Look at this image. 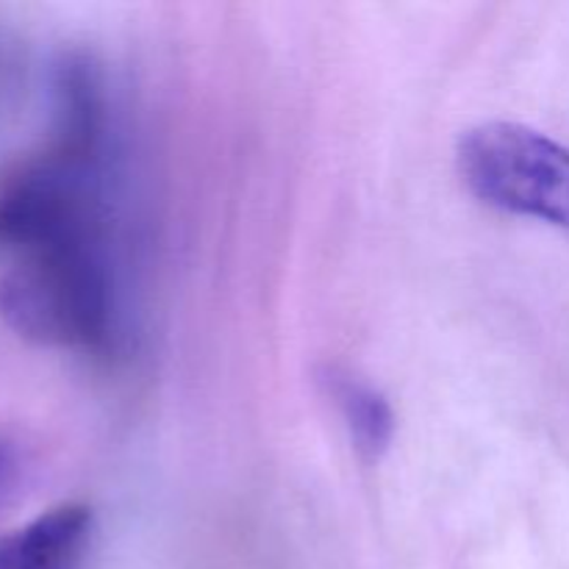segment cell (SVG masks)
Returning <instances> with one entry per match:
<instances>
[{
  "label": "cell",
  "mask_w": 569,
  "mask_h": 569,
  "mask_svg": "<svg viewBox=\"0 0 569 569\" xmlns=\"http://www.w3.org/2000/svg\"><path fill=\"white\" fill-rule=\"evenodd\" d=\"M0 317L37 345L103 353L114 339V278L103 242L14 259L0 278Z\"/></svg>",
  "instance_id": "6da1fadb"
},
{
  "label": "cell",
  "mask_w": 569,
  "mask_h": 569,
  "mask_svg": "<svg viewBox=\"0 0 569 569\" xmlns=\"http://www.w3.org/2000/svg\"><path fill=\"white\" fill-rule=\"evenodd\" d=\"M103 153L48 137L0 167V250L14 259L61 244L106 242Z\"/></svg>",
  "instance_id": "7a4b0ae2"
},
{
  "label": "cell",
  "mask_w": 569,
  "mask_h": 569,
  "mask_svg": "<svg viewBox=\"0 0 569 569\" xmlns=\"http://www.w3.org/2000/svg\"><path fill=\"white\" fill-rule=\"evenodd\" d=\"M467 189L500 211L569 228V150L520 122H483L459 142Z\"/></svg>",
  "instance_id": "3957f363"
},
{
  "label": "cell",
  "mask_w": 569,
  "mask_h": 569,
  "mask_svg": "<svg viewBox=\"0 0 569 569\" xmlns=\"http://www.w3.org/2000/svg\"><path fill=\"white\" fill-rule=\"evenodd\" d=\"M94 515L61 503L0 537V569H83L92 550Z\"/></svg>",
  "instance_id": "277c9868"
},
{
  "label": "cell",
  "mask_w": 569,
  "mask_h": 569,
  "mask_svg": "<svg viewBox=\"0 0 569 569\" xmlns=\"http://www.w3.org/2000/svg\"><path fill=\"white\" fill-rule=\"evenodd\" d=\"M320 383L337 406L356 450L370 461L381 459L392 448L395 428H398L387 395L345 367H326L320 372Z\"/></svg>",
  "instance_id": "5b68a950"
},
{
  "label": "cell",
  "mask_w": 569,
  "mask_h": 569,
  "mask_svg": "<svg viewBox=\"0 0 569 569\" xmlns=\"http://www.w3.org/2000/svg\"><path fill=\"white\" fill-rule=\"evenodd\" d=\"M26 81V50L20 37L0 22V120L17 103Z\"/></svg>",
  "instance_id": "8992f818"
},
{
  "label": "cell",
  "mask_w": 569,
  "mask_h": 569,
  "mask_svg": "<svg viewBox=\"0 0 569 569\" xmlns=\"http://www.w3.org/2000/svg\"><path fill=\"white\" fill-rule=\"evenodd\" d=\"M22 470H26V453L17 437L0 428V509L9 503L11 495L17 492L22 481Z\"/></svg>",
  "instance_id": "52a82bcc"
}]
</instances>
